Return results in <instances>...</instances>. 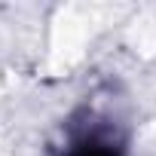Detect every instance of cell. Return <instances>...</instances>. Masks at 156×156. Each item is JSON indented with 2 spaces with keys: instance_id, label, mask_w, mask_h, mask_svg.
<instances>
[{
  "instance_id": "6da1fadb",
  "label": "cell",
  "mask_w": 156,
  "mask_h": 156,
  "mask_svg": "<svg viewBox=\"0 0 156 156\" xmlns=\"http://www.w3.org/2000/svg\"><path fill=\"white\" fill-rule=\"evenodd\" d=\"M122 138L107 119L86 116L80 126L70 129L64 156H122Z\"/></svg>"
}]
</instances>
